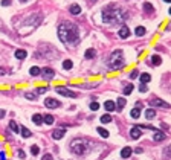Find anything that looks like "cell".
<instances>
[{
	"mask_svg": "<svg viewBox=\"0 0 171 160\" xmlns=\"http://www.w3.org/2000/svg\"><path fill=\"white\" fill-rule=\"evenodd\" d=\"M58 37L63 43L66 44H78L79 41V31L78 26L73 25L72 21L69 20H63L60 25H58Z\"/></svg>",
	"mask_w": 171,
	"mask_h": 160,
	"instance_id": "6da1fadb",
	"label": "cell"
},
{
	"mask_svg": "<svg viewBox=\"0 0 171 160\" xmlns=\"http://www.w3.org/2000/svg\"><path fill=\"white\" fill-rule=\"evenodd\" d=\"M127 15L116 5H107L103 9V21L107 25H121Z\"/></svg>",
	"mask_w": 171,
	"mask_h": 160,
	"instance_id": "7a4b0ae2",
	"label": "cell"
},
{
	"mask_svg": "<svg viewBox=\"0 0 171 160\" xmlns=\"http://www.w3.org/2000/svg\"><path fill=\"white\" fill-rule=\"evenodd\" d=\"M70 149L75 156H84L86 153L89 151V140H86V139H75L72 140L70 143Z\"/></svg>",
	"mask_w": 171,
	"mask_h": 160,
	"instance_id": "3957f363",
	"label": "cell"
},
{
	"mask_svg": "<svg viewBox=\"0 0 171 160\" xmlns=\"http://www.w3.org/2000/svg\"><path fill=\"white\" fill-rule=\"evenodd\" d=\"M124 66V53L122 50H113L109 58V67L111 70H118Z\"/></svg>",
	"mask_w": 171,
	"mask_h": 160,
	"instance_id": "277c9868",
	"label": "cell"
},
{
	"mask_svg": "<svg viewBox=\"0 0 171 160\" xmlns=\"http://www.w3.org/2000/svg\"><path fill=\"white\" fill-rule=\"evenodd\" d=\"M55 90H57V93H60L63 96H67V98H77V93L75 92H70V90H67L66 87H61V85H58Z\"/></svg>",
	"mask_w": 171,
	"mask_h": 160,
	"instance_id": "5b68a950",
	"label": "cell"
},
{
	"mask_svg": "<svg viewBox=\"0 0 171 160\" xmlns=\"http://www.w3.org/2000/svg\"><path fill=\"white\" fill-rule=\"evenodd\" d=\"M44 105L47 107V108H57V107L61 105V102H60V101H57V99H53V98H47L44 101Z\"/></svg>",
	"mask_w": 171,
	"mask_h": 160,
	"instance_id": "8992f818",
	"label": "cell"
},
{
	"mask_svg": "<svg viewBox=\"0 0 171 160\" xmlns=\"http://www.w3.org/2000/svg\"><path fill=\"white\" fill-rule=\"evenodd\" d=\"M150 104H151L153 107H162V108H170V104L163 102L162 99H151V101H150Z\"/></svg>",
	"mask_w": 171,
	"mask_h": 160,
	"instance_id": "52a82bcc",
	"label": "cell"
},
{
	"mask_svg": "<svg viewBox=\"0 0 171 160\" xmlns=\"http://www.w3.org/2000/svg\"><path fill=\"white\" fill-rule=\"evenodd\" d=\"M40 73H43V78H44V79H52L53 75H55V72H53L52 69H49V67H44Z\"/></svg>",
	"mask_w": 171,
	"mask_h": 160,
	"instance_id": "ba28073f",
	"label": "cell"
},
{
	"mask_svg": "<svg viewBox=\"0 0 171 160\" xmlns=\"http://www.w3.org/2000/svg\"><path fill=\"white\" fill-rule=\"evenodd\" d=\"M64 134H66V131L61 130V128H58V130H53V131H52V137L55 139V140H60V139H63Z\"/></svg>",
	"mask_w": 171,
	"mask_h": 160,
	"instance_id": "9c48e42d",
	"label": "cell"
},
{
	"mask_svg": "<svg viewBox=\"0 0 171 160\" xmlns=\"http://www.w3.org/2000/svg\"><path fill=\"white\" fill-rule=\"evenodd\" d=\"M141 136H142V134H141V130H139V127H135V128H131V130H130V137H131V139H135V140H136V139H139Z\"/></svg>",
	"mask_w": 171,
	"mask_h": 160,
	"instance_id": "30bf717a",
	"label": "cell"
},
{
	"mask_svg": "<svg viewBox=\"0 0 171 160\" xmlns=\"http://www.w3.org/2000/svg\"><path fill=\"white\" fill-rule=\"evenodd\" d=\"M154 140L156 142H162V140H165V139H167V136H165V133L163 131H156L154 133Z\"/></svg>",
	"mask_w": 171,
	"mask_h": 160,
	"instance_id": "8fae6325",
	"label": "cell"
},
{
	"mask_svg": "<svg viewBox=\"0 0 171 160\" xmlns=\"http://www.w3.org/2000/svg\"><path fill=\"white\" fill-rule=\"evenodd\" d=\"M118 34H119V37H121V38H127V37L130 35V31H128V28H127V26H122V28L119 29V32H118Z\"/></svg>",
	"mask_w": 171,
	"mask_h": 160,
	"instance_id": "7c38bea8",
	"label": "cell"
},
{
	"mask_svg": "<svg viewBox=\"0 0 171 160\" xmlns=\"http://www.w3.org/2000/svg\"><path fill=\"white\" fill-rule=\"evenodd\" d=\"M130 156H131V148H130V146L122 148V151H121V157H122V159H128Z\"/></svg>",
	"mask_w": 171,
	"mask_h": 160,
	"instance_id": "4fadbf2b",
	"label": "cell"
},
{
	"mask_svg": "<svg viewBox=\"0 0 171 160\" xmlns=\"http://www.w3.org/2000/svg\"><path fill=\"white\" fill-rule=\"evenodd\" d=\"M69 11H70V12L73 14V15H78L79 12H81V8H79V5H70V8H69Z\"/></svg>",
	"mask_w": 171,
	"mask_h": 160,
	"instance_id": "5bb4252c",
	"label": "cell"
},
{
	"mask_svg": "<svg viewBox=\"0 0 171 160\" xmlns=\"http://www.w3.org/2000/svg\"><path fill=\"white\" fill-rule=\"evenodd\" d=\"M32 122H34L35 125H41V124H43V116L38 114V113L34 114V116H32Z\"/></svg>",
	"mask_w": 171,
	"mask_h": 160,
	"instance_id": "9a60e30c",
	"label": "cell"
},
{
	"mask_svg": "<svg viewBox=\"0 0 171 160\" xmlns=\"http://www.w3.org/2000/svg\"><path fill=\"white\" fill-rule=\"evenodd\" d=\"M145 117H147V119H154V117H156V110H154V108H148L145 111Z\"/></svg>",
	"mask_w": 171,
	"mask_h": 160,
	"instance_id": "2e32d148",
	"label": "cell"
},
{
	"mask_svg": "<svg viewBox=\"0 0 171 160\" xmlns=\"http://www.w3.org/2000/svg\"><path fill=\"white\" fill-rule=\"evenodd\" d=\"M43 124L52 125V124H53V116H52V114H46V116H43Z\"/></svg>",
	"mask_w": 171,
	"mask_h": 160,
	"instance_id": "e0dca14e",
	"label": "cell"
},
{
	"mask_svg": "<svg viewBox=\"0 0 171 160\" xmlns=\"http://www.w3.org/2000/svg\"><path fill=\"white\" fill-rule=\"evenodd\" d=\"M104 107H105V110H107V111H113L116 105H115V102H113V101H105Z\"/></svg>",
	"mask_w": 171,
	"mask_h": 160,
	"instance_id": "ac0fdd59",
	"label": "cell"
},
{
	"mask_svg": "<svg viewBox=\"0 0 171 160\" xmlns=\"http://www.w3.org/2000/svg\"><path fill=\"white\" fill-rule=\"evenodd\" d=\"M26 50H21V49H18V50H15V58H18V60H25L26 58Z\"/></svg>",
	"mask_w": 171,
	"mask_h": 160,
	"instance_id": "d6986e66",
	"label": "cell"
},
{
	"mask_svg": "<svg viewBox=\"0 0 171 160\" xmlns=\"http://www.w3.org/2000/svg\"><path fill=\"white\" fill-rule=\"evenodd\" d=\"M130 114H131V117H133V119H137V117L141 116V108H139V107H136V108H133Z\"/></svg>",
	"mask_w": 171,
	"mask_h": 160,
	"instance_id": "ffe728a7",
	"label": "cell"
},
{
	"mask_svg": "<svg viewBox=\"0 0 171 160\" xmlns=\"http://www.w3.org/2000/svg\"><path fill=\"white\" fill-rule=\"evenodd\" d=\"M125 104H127V101H125L124 98H119V99H118V102H116L115 105H118V108H119V110H122V108L125 107Z\"/></svg>",
	"mask_w": 171,
	"mask_h": 160,
	"instance_id": "44dd1931",
	"label": "cell"
},
{
	"mask_svg": "<svg viewBox=\"0 0 171 160\" xmlns=\"http://www.w3.org/2000/svg\"><path fill=\"white\" fill-rule=\"evenodd\" d=\"M150 79H151V76H150L148 73H142V75H141V82H142V84L150 82Z\"/></svg>",
	"mask_w": 171,
	"mask_h": 160,
	"instance_id": "7402d4cb",
	"label": "cell"
},
{
	"mask_svg": "<svg viewBox=\"0 0 171 160\" xmlns=\"http://www.w3.org/2000/svg\"><path fill=\"white\" fill-rule=\"evenodd\" d=\"M110 122H111V116L110 114L101 116V124H110Z\"/></svg>",
	"mask_w": 171,
	"mask_h": 160,
	"instance_id": "603a6c76",
	"label": "cell"
},
{
	"mask_svg": "<svg viewBox=\"0 0 171 160\" xmlns=\"http://www.w3.org/2000/svg\"><path fill=\"white\" fill-rule=\"evenodd\" d=\"M40 72H41V69L40 67H31V70H29V73L32 75V76H37V75H40Z\"/></svg>",
	"mask_w": 171,
	"mask_h": 160,
	"instance_id": "cb8c5ba5",
	"label": "cell"
},
{
	"mask_svg": "<svg viewBox=\"0 0 171 160\" xmlns=\"http://www.w3.org/2000/svg\"><path fill=\"white\" fill-rule=\"evenodd\" d=\"M98 133L101 134V137H104V139H107V137H109V131H107V130H104L103 127H98Z\"/></svg>",
	"mask_w": 171,
	"mask_h": 160,
	"instance_id": "d4e9b609",
	"label": "cell"
},
{
	"mask_svg": "<svg viewBox=\"0 0 171 160\" xmlns=\"http://www.w3.org/2000/svg\"><path fill=\"white\" fill-rule=\"evenodd\" d=\"M20 133H21V136H23V137H31L32 136V133L28 130V128H25V127L20 130Z\"/></svg>",
	"mask_w": 171,
	"mask_h": 160,
	"instance_id": "484cf974",
	"label": "cell"
},
{
	"mask_svg": "<svg viewBox=\"0 0 171 160\" xmlns=\"http://www.w3.org/2000/svg\"><path fill=\"white\" fill-rule=\"evenodd\" d=\"M9 128H11V130H12L14 133H18V131H20V128H18V125H17V124H15V122H14V121H11V122H9Z\"/></svg>",
	"mask_w": 171,
	"mask_h": 160,
	"instance_id": "4316f807",
	"label": "cell"
},
{
	"mask_svg": "<svg viewBox=\"0 0 171 160\" xmlns=\"http://www.w3.org/2000/svg\"><path fill=\"white\" fill-rule=\"evenodd\" d=\"M135 32H136V35H137V37H142L144 34H145V28H144V26H137Z\"/></svg>",
	"mask_w": 171,
	"mask_h": 160,
	"instance_id": "83f0119b",
	"label": "cell"
},
{
	"mask_svg": "<svg viewBox=\"0 0 171 160\" xmlns=\"http://www.w3.org/2000/svg\"><path fill=\"white\" fill-rule=\"evenodd\" d=\"M151 61H153L154 66H159V64L162 63V60H160V57H159V55H153V57H151Z\"/></svg>",
	"mask_w": 171,
	"mask_h": 160,
	"instance_id": "f1b7e54d",
	"label": "cell"
},
{
	"mask_svg": "<svg viewBox=\"0 0 171 160\" xmlns=\"http://www.w3.org/2000/svg\"><path fill=\"white\" fill-rule=\"evenodd\" d=\"M72 66H73V63H72L70 60H66V61L63 63V67L66 69V70H70V69H72Z\"/></svg>",
	"mask_w": 171,
	"mask_h": 160,
	"instance_id": "f546056e",
	"label": "cell"
},
{
	"mask_svg": "<svg viewBox=\"0 0 171 160\" xmlns=\"http://www.w3.org/2000/svg\"><path fill=\"white\" fill-rule=\"evenodd\" d=\"M131 92H133V85L131 84H127L125 89H124V95H130Z\"/></svg>",
	"mask_w": 171,
	"mask_h": 160,
	"instance_id": "4dcf8cb0",
	"label": "cell"
},
{
	"mask_svg": "<svg viewBox=\"0 0 171 160\" xmlns=\"http://www.w3.org/2000/svg\"><path fill=\"white\" fill-rule=\"evenodd\" d=\"M31 153L34 154V156H37V154L40 153V148L37 146V145H32V146H31Z\"/></svg>",
	"mask_w": 171,
	"mask_h": 160,
	"instance_id": "1f68e13d",
	"label": "cell"
},
{
	"mask_svg": "<svg viewBox=\"0 0 171 160\" xmlns=\"http://www.w3.org/2000/svg\"><path fill=\"white\" fill-rule=\"evenodd\" d=\"M95 57V50L93 49H89L87 52H86V58H93Z\"/></svg>",
	"mask_w": 171,
	"mask_h": 160,
	"instance_id": "d6a6232c",
	"label": "cell"
},
{
	"mask_svg": "<svg viewBox=\"0 0 171 160\" xmlns=\"http://www.w3.org/2000/svg\"><path fill=\"white\" fill-rule=\"evenodd\" d=\"M25 98H28L29 101H35L37 99V96L34 93H25Z\"/></svg>",
	"mask_w": 171,
	"mask_h": 160,
	"instance_id": "836d02e7",
	"label": "cell"
},
{
	"mask_svg": "<svg viewBox=\"0 0 171 160\" xmlns=\"http://www.w3.org/2000/svg\"><path fill=\"white\" fill-rule=\"evenodd\" d=\"M90 110H93V111L99 110V104L98 102H92V104H90Z\"/></svg>",
	"mask_w": 171,
	"mask_h": 160,
	"instance_id": "e575fe53",
	"label": "cell"
},
{
	"mask_svg": "<svg viewBox=\"0 0 171 160\" xmlns=\"http://www.w3.org/2000/svg\"><path fill=\"white\" fill-rule=\"evenodd\" d=\"M144 9H145V11H148V12H153V6H151V5H150V3H145V5H144Z\"/></svg>",
	"mask_w": 171,
	"mask_h": 160,
	"instance_id": "d590c367",
	"label": "cell"
},
{
	"mask_svg": "<svg viewBox=\"0 0 171 160\" xmlns=\"http://www.w3.org/2000/svg\"><path fill=\"white\" fill-rule=\"evenodd\" d=\"M137 75H139V73H137V70L135 69V70H131V72H130V78H131V79H135V78H137Z\"/></svg>",
	"mask_w": 171,
	"mask_h": 160,
	"instance_id": "8d00e7d4",
	"label": "cell"
},
{
	"mask_svg": "<svg viewBox=\"0 0 171 160\" xmlns=\"http://www.w3.org/2000/svg\"><path fill=\"white\" fill-rule=\"evenodd\" d=\"M47 92V87H40V89H37V93H46Z\"/></svg>",
	"mask_w": 171,
	"mask_h": 160,
	"instance_id": "74e56055",
	"label": "cell"
},
{
	"mask_svg": "<svg viewBox=\"0 0 171 160\" xmlns=\"http://www.w3.org/2000/svg\"><path fill=\"white\" fill-rule=\"evenodd\" d=\"M139 90H141L142 93H144V92H147V85H145V84H141V85H139Z\"/></svg>",
	"mask_w": 171,
	"mask_h": 160,
	"instance_id": "f35d334b",
	"label": "cell"
},
{
	"mask_svg": "<svg viewBox=\"0 0 171 160\" xmlns=\"http://www.w3.org/2000/svg\"><path fill=\"white\" fill-rule=\"evenodd\" d=\"M43 160H53V157L51 154H44V156H43Z\"/></svg>",
	"mask_w": 171,
	"mask_h": 160,
	"instance_id": "ab89813d",
	"label": "cell"
},
{
	"mask_svg": "<svg viewBox=\"0 0 171 160\" xmlns=\"http://www.w3.org/2000/svg\"><path fill=\"white\" fill-rule=\"evenodd\" d=\"M2 5L3 6H8V5H11V0H2Z\"/></svg>",
	"mask_w": 171,
	"mask_h": 160,
	"instance_id": "60d3db41",
	"label": "cell"
},
{
	"mask_svg": "<svg viewBox=\"0 0 171 160\" xmlns=\"http://www.w3.org/2000/svg\"><path fill=\"white\" fill-rule=\"evenodd\" d=\"M5 114H6V113H5V110H0V119H2V117H5Z\"/></svg>",
	"mask_w": 171,
	"mask_h": 160,
	"instance_id": "b9f144b4",
	"label": "cell"
},
{
	"mask_svg": "<svg viewBox=\"0 0 171 160\" xmlns=\"http://www.w3.org/2000/svg\"><path fill=\"white\" fill-rule=\"evenodd\" d=\"M18 157H21V159H25V153H23V151H18Z\"/></svg>",
	"mask_w": 171,
	"mask_h": 160,
	"instance_id": "7bdbcfd3",
	"label": "cell"
},
{
	"mask_svg": "<svg viewBox=\"0 0 171 160\" xmlns=\"http://www.w3.org/2000/svg\"><path fill=\"white\" fill-rule=\"evenodd\" d=\"M20 2H28V0H20Z\"/></svg>",
	"mask_w": 171,
	"mask_h": 160,
	"instance_id": "ee69618b",
	"label": "cell"
},
{
	"mask_svg": "<svg viewBox=\"0 0 171 160\" xmlns=\"http://www.w3.org/2000/svg\"><path fill=\"white\" fill-rule=\"evenodd\" d=\"M165 2H167V3H168V2H170V0H165Z\"/></svg>",
	"mask_w": 171,
	"mask_h": 160,
	"instance_id": "f6af8a7d",
	"label": "cell"
}]
</instances>
